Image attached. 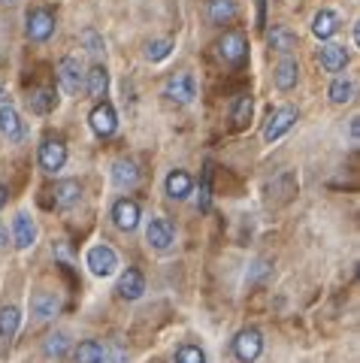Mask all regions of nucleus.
I'll use <instances>...</instances> for the list:
<instances>
[{"mask_svg": "<svg viewBox=\"0 0 360 363\" xmlns=\"http://www.w3.org/2000/svg\"><path fill=\"white\" fill-rule=\"evenodd\" d=\"M55 28H58V18H55V13L49 6H33L25 18V33L33 43H46L55 33Z\"/></svg>", "mask_w": 360, "mask_h": 363, "instance_id": "f257e3e1", "label": "nucleus"}, {"mask_svg": "<svg viewBox=\"0 0 360 363\" xmlns=\"http://www.w3.org/2000/svg\"><path fill=\"white\" fill-rule=\"evenodd\" d=\"M85 267L91 269V276L109 279L112 272L118 269V255H116V248L106 245V242L91 245V248H88V255H85Z\"/></svg>", "mask_w": 360, "mask_h": 363, "instance_id": "f03ea898", "label": "nucleus"}, {"mask_svg": "<svg viewBox=\"0 0 360 363\" xmlns=\"http://www.w3.org/2000/svg\"><path fill=\"white\" fill-rule=\"evenodd\" d=\"M164 97L170 100V104H176V106L194 104V97H197V82H194V76H191V73H173V76L164 82Z\"/></svg>", "mask_w": 360, "mask_h": 363, "instance_id": "7ed1b4c3", "label": "nucleus"}, {"mask_svg": "<svg viewBox=\"0 0 360 363\" xmlns=\"http://www.w3.org/2000/svg\"><path fill=\"white\" fill-rule=\"evenodd\" d=\"M233 354L240 363H254L257 357L264 354V336L257 327H245V330L236 333L233 339Z\"/></svg>", "mask_w": 360, "mask_h": 363, "instance_id": "20e7f679", "label": "nucleus"}, {"mask_svg": "<svg viewBox=\"0 0 360 363\" xmlns=\"http://www.w3.org/2000/svg\"><path fill=\"white\" fill-rule=\"evenodd\" d=\"M37 161H40L43 173H58V169H64V164H67V143L61 140V136L43 140L40 152H37Z\"/></svg>", "mask_w": 360, "mask_h": 363, "instance_id": "39448f33", "label": "nucleus"}, {"mask_svg": "<svg viewBox=\"0 0 360 363\" xmlns=\"http://www.w3.org/2000/svg\"><path fill=\"white\" fill-rule=\"evenodd\" d=\"M300 112L294 106H279L276 112H269V118L264 124V140L266 143H276V140H282V136L294 128V121H297Z\"/></svg>", "mask_w": 360, "mask_h": 363, "instance_id": "423d86ee", "label": "nucleus"}, {"mask_svg": "<svg viewBox=\"0 0 360 363\" xmlns=\"http://www.w3.org/2000/svg\"><path fill=\"white\" fill-rule=\"evenodd\" d=\"M88 124H91V130L100 136V140H106V136H112V133H116V128H118L116 106L106 104V100H97L94 109L88 112Z\"/></svg>", "mask_w": 360, "mask_h": 363, "instance_id": "0eeeda50", "label": "nucleus"}, {"mask_svg": "<svg viewBox=\"0 0 360 363\" xmlns=\"http://www.w3.org/2000/svg\"><path fill=\"white\" fill-rule=\"evenodd\" d=\"M140 218H142V209L133 197H121V200L112 203V221H116L118 230L133 233L140 227Z\"/></svg>", "mask_w": 360, "mask_h": 363, "instance_id": "6e6552de", "label": "nucleus"}, {"mask_svg": "<svg viewBox=\"0 0 360 363\" xmlns=\"http://www.w3.org/2000/svg\"><path fill=\"white\" fill-rule=\"evenodd\" d=\"M145 242H149L154 252H170L173 242H176V230H173V224L167 221V218H149V227H145Z\"/></svg>", "mask_w": 360, "mask_h": 363, "instance_id": "1a4fd4ad", "label": "nucleus"}, {"mask_svg": "<svg viewBox=\"0 0 360 363\" xmlns=\"http://www.w3.org/2000/svg\"><path fill=\"white\" fill-rule=\"evenodd\" d=\"M245 55H249V43H245V37L240 30H227L218 40V58L224 64H242Z\"/></svg>", "mask_w": 360, "mask_h": 363, "instance_id": "9d476101", "label": "nucleus"}, {"mask_svg": "<svg viewBox=\"0 0 360 363\" xmlns=\"http://www.w3.org/2000/svg\"><path fill=\"white\" fill-rule=\"evenodd\" d=\"M58 79H61V85L67 91H79L85 85V67L79 58H73V55H67V58H61L58 64Z\"/></svg>", "mask_w": 360, "mask_h": 363, "instance_id": "9b49d317", "label": "nucleus"}, {"mask_svg": "<svg viewBox=\"0 0 360 363\" xmlns=\"http://www.w3.org/2000/svg\"><path fill=\"white\" fill-rule=\"evenodd\" d=\"M28 109L33 116H49V112L58 109V91L52 85H43V88H33L28 94Z\"/></svg>", "mask_w": 360, "mask_h": 363, "instance_id": "f8f14e48", "label": "nucleus"}, {"mask_svg": "<svg viewBox=\"0 0 360 363\" xmlns=\"http://www.w3.org/2000/svg\"><path fill=\"white\" fill-rule=\"evenodd\" d=\"M61 312V300H58V294H52V291H37L30 297V315L37 318V321H49V318H55Z\"/></svg>", "mask_w": 360, "mask_h": 363, "instance_id": "ddd939ff", "label": "nucleus"}, {"mask_svg": "<svg viewBox=\"0 0 360 363\" xmlns=\"http://www.w3.org/2000/svg\"><path fill=\"white\" fill-rule=\"evenodd\" d=\"M118 297L121 300H128V303H133V300H140L142 297V294H145V276H142V272L140 269H125V272H121V279H118Z\"/></svg>", "mask_w": 360, "mask_h": 363, "instance_id": "4468645a", "label": "nucleus"}, {"mask_svg": "<svg viewBox=\"0 0 360 363\" xmlns=\"http://www.w3.org/2000/svg\"><path fill=\"white\" fill-rule=\"evenodd\" d=\"M18 327H21L18 306H0V342H4V348H9L16 342Z\"/></svg>", "mask_w": 360, "mask_h": 363, "instance_id": "2eb2a0df", "label": "nucleus"}, {"mask_svg": "<svg viewBox=\"0 0 360 363\" xmlns=\"http://www.w3.org/2000/svg\"><path fill=\"white\" fill-rule=\"evenodd\" d=\"M164 191L170 200H188L194 194V179H191V173H185V169H173L164 182Z\"/></svg>", "mask_w": 360, "mask_h": 363, "instance_id": "dca6fc26", "label": "nucleus"}, {"mask_svg": "<svg viewBox=\"0 0 360 363\" xmlns=\"http://www.w3.org/2000/svg\"><path fill=\"white\" fill-rule=\"evenodd\" d=\"M52 200H55V209H73L76 203L82 200V185H79L76 179H64L55 185Z\"/></svg>", "mask_w": 360, "mask_h": 363, "instance_id": "f3484780", "label": "nucleus"}, {"mask_svg": "<svg viewBox=\"0 0 360 363\" xmlns=\"http://www.w3.org/2000/svg\"><path fill=\"white\" fill-rule=\"evenodd\" d=\"M318 61L327 73H342L348 67V52L345 45H336V43H324L318 49Z\"/></svg>", "mask_w": 360, "mask_h": 363, "instance_id": "a211bd4d", "label": "nucleus"}, {"mask_svg": "<svg viewBox=\"0 0 360 363\" xmlns=\"http://www.w3.org/2000/svg\"><path fill=\"white\" fill-rule=\"evenodd\" d=\"M13 242H16V248H21V252L37 242V224H33L30 215H25V212L16 215V221H13Z\"/></svg>", "mask_w": 360, "mask_h": 363, "instance_id": "6ab92c4d", "label": "nucleus"}, {"mask_svg": "<svg viewBox=\"0 0 360 363\" xmlns=\"http://www.w3.org/2000/svg\"><path fill=\"white\" fill-rule=\"evenodd\" d=\"M0 133H4L6 140H13V143H18L21 136H25V121H21L18 109L9 106V104L0 106Z\"/></svg>", "mask_w": 360, "mask_h": 363, "instance_id": "aec40b11", "label": "nucleus"}, {"mask_svg": "<svg viewBox=\"0 0 360 363\" xmlns=\"http://www.w3.org/2000/svg\"><path fill=\"white\" fill-rule=\"evenodd\" d=\"M273 79H276V88H279V91L297 88V82H300V64H297L294 58H282V61L276 64Z\"/></svg>", "mask_w": 360, "mask_h": 363, "instance_id": "412c9836", "label": "nucleus"}, {"mask_svg": "<svg viewBox=\"0 0 360 363\" xmlns=\"http://www.w3.org/2000/svg\"><path fill=\"white\" fill-rule=\"evenodd\" d=\"M85 91H88V97H106V91H109V70L103 64H94L91 70L85 73Z\"/></svg>", "mask_w": 360, "mask_h": 363, "instance_id": "4be33fe9", "label": "nucleus"}, {"mask_svg": "<svg viewBox=\"0 0 360 363\" xmlns=\"http://www.w3.org/2000/svg\"><path fill=\"white\" fill-rule=\"evenodd\" d=\"M336 30H339V16H336L333 9H318L315 18H312V33H315V37H318V40H330Z\"/></svg>", "mask_w": 360, "mask_h": 363, "instance_id": "5701e85b", "label": "nucleus"}, {"mask_svg": "<svg viewBox=\"0 0 360 363\" xmlns=\"http://www.w3.org/2000/svg\"><path fill=\"white\" fill-rule=\"evenodd\" d=\"M106 360V348L97 339H82L73 348V363H103Z\"/></svg>", "mask_w": 360, "mask_h": 363, "instance_id": "b1692460", "label": "nucleus"}, {"mask_svg": "<svg viewBox=\"0 0 360 363\" xmlns=\"http://www.w3.org/2000/svg\"><path fill=\"white\" fill-rule=\"evenodd\" d=\"M266 43H269V49H273V52H282V55H288V52L297 45V33L291 30L288 25H276L273 30L266 33Z\"/></svg>", "mask_w": 360, "mask_h": 363, "instance_id": "393cba45", "label": "nucleus"}, {"mask_svg": "<svg viewBox=\"0 0 360 363\" xmlns=\"http://www.w3.org/2000/svg\"><path fill=\"white\" fill-rule=\"evenodd\" d=\"M112 182H116L118 188H133L140 182V169L133 161H128V157H121V161L112 164Z\"/></svg>", "mask_w": 360, "mask_h": 363, "instance_id": "a878e982", "label": "nucleus"}, {"mask_svg": "<svg viewBox=\"0 0 360 363\" xmlns=\"http://www.w3.org/2000/svg\"><path fill=\"white\" fill-rule=\"evenodd\" d=\"M43 354H46L49 360H64L67 354H70V336H67L64 330L52 333L46 339V345H43Z\"/></svg>", "mask_w": 360, "mask_h": 363, "instance_id": "bb28decb", "label": "nucleus"}, {"mask_svg": "<svg viewBox=\"0 0 360 363\" xmlns=\"http://www.w3.org/2000/svg\"><path fill=\"white\" fill-rule=\"evenodd\" d=\"M327 94H330V104L342 106V104H348V100L354 97V82L351 79H345V76H336L330 82V88H327Z\"/></svg>", "mask_w": 360, "mask_h": 363, "instance_id": "cd10ccee", "label": "nucleus"}, {"mask_svg": "<svg viewBox=\"0 0 360 363\" xmlns=\"http://www.w3.org/2000/svg\"><path fill=\"white\" fill-rule=\"evenodd\" d=\"M252 112H254V100H252V94H240V97H236L233 112H230L233 128H245V124H249V118H252Z\"/></svg>", "mask_w": 360, "mask_h": 363, "instance_id": "c85d7f7f", "label": "nucleus"}, {"mask_svg": "<svg viewBox=\"0 0 360 363\" xmlns=\"http://www.w3.org/2000/svg\"><path fill=\"white\" fill-rule=\"evenodd\" d=\"M209 18L215 25H227L236 18V4L233 0H209Z\"/></svg>", "mask_w": 360, "mask_h": 363, "instance_id": "c756f323", "label": "nucleus"}, {"mask_svg": "<svg viewBox=\"0 0 360 363\" xmlns=\"http://www.w3.org/2000/svg\"><path fill=\"white\" fill-rule=\"evenodd\" d=\"M79 43H82V49L88 55H94V58H100V55L106 52V43H103V37H100L94 28H85L82 33H79Z\"/></svg>", "mask_w": 360, "mask_h": 363, "instance_id": "7c9ffc66", "label": "nucleus"}, {"mask_svg": "<svg viewBox=\"0 0 360 363\" xmlns=\"http://www.w3.org/2000/svg\"><path fill=\"white\" fill-rule=\"evenodd\" d=\"M173 55V40H152L149 45H145V58H149L152 64H161Z\"/></svg>", "mask_w": 360, "mask_h": 363, "instance_id": "2f4dec72", "label": "nucleus"}, {"mask_svg": "<svg viewBox=\"0 0 360 363\" xmlns=\"http://www.w3.org/2000/svg\"><path fill=\"white\" fill-rule=\"evenodd\" d=\"M176 363H206V354L200 345H179Z\"/></svg>", "mask_w": 360, "mask_h": 363, "instance_id": "473e14b6", "label": "nucleus"}, {"mask_svg": "<svg viewBox=\"0 0 360 363\" xmlns=\"http://www.w3.org/2000/svg\"><path fill=\"white\" fill-rule=\"evenodd\" d=\"M209 203H212V173H209V167H206V173H203V185H200V197H197V206L209 212Z\"/></svg>", "mask_w": 360, "mask_h": 363, "instance_id": "72a5a7b5", "label": "nucleus"}, {"mask_svg": "<svg viewBox=\"0 0 360 363\" xmlns=\"http://www.w3.org/2000/svg\"><path fill=\"white\" fill-rule=\"evenodd\" d=\"M348 133H351V145H357L360 143V118L357 116L351 118V124H348Z\"/></svg>", "mask_w": 360, "mask_h": 363, "instance_id": "f704fd0d", "label": "nucleus"}, {"mask_svg": "<svg viewBox=\"0 0 360 363\" xmlns=\"http://www.w3.org/2000/svg\"><path fill=\"white\" fill-rule=\"evenodd\" d=\"M6 197H9V191H6V185H0V209L6 206Z\"/></svg>", "mask_w": 360, "mask_h": 363, "instance_id": "c9c22d12", "label": "nucleus"}, {"mask_svg": "<svg viewBox=\"0 0 360 363\" xmlns=\"http://www.w3.org/2000/svg\"><path fill=\"white\" fill-rule=\"evenodd\" d=\"M257 21H261V28H264V0H257Z\"/></svg>", "mask_w": 360, "mask_h": 363, "instance_id": "e433bc0d", "label": "nucleus"}, {"mask_svg": "<svg viewBox=\"0 0 360 363\" xmlns=\"http://www.w3.org/2000/svg\"><path fill=\"white\" fill-rule=\"evenodd\" d=\"M4 104H6V88L0 85V106H4Z\"/></svg>", "mask_w": 360, "mask_h": 363, "instance_id": "4c0bfd02", "label": "nucleus"}, {"mask_svg": "<svg viewBox=\"0 0 360 363\" xmlns=\"http://www.w3.org/2000/svg\"><path fill=\"white\" fill-rule=\"evenodd\" d=\"M4 245H6V230L0 227V248H4Z\"/></svg>", "mask_w": 360, "mask_h": 363, "instance_id": "58836bf2", "label": "nucleus"}, {"mask_svg": "<svg viewBox=\"0 0 360 363\" xmlns=\"http://www.w3.org/2000/svg\"><path fill=\"white\" fill-rule=\"evenodd\" d=\"M0 4H16V0H0Z\"/></svg>", "mask_w": 360, "mask_h": 363, "instance_id": "ea45409f", "label": "nucleus"}]
</instances>
